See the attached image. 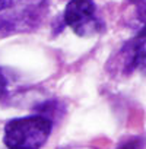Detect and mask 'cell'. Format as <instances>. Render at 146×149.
Here are the masks:
<instances>
[{"mask_svg":"<svg viewBox=\"0 0 146 149\" xmlns=\"http://www.w3.org/2000/svg\"><path fill=\"white\" fill-rule=\"evenodd\" d=\"M53 121L41 114L16 117L3 129V143L8 149H41L50 139Z\"/></svg>","mask_w":146,"mask_h":149,"instance_id":"obj_1","label":"cell"},{"mask_svg":"<svg viewBox=\"0 0 146 149\" xmlns=\"http://www.w3.org/2000/svg\"><path fill=\"white\" fill-rule=\"evenodd\" d=\"M63 21L79 37L95 35L102 29L94 0H70L64 9Z\"/></svg>","mask_w":146,"mask_h":149,"instance_id":"obj_2","label":"cell"},{"mask_svg":"<svg viewBox=\"0 0 146 149\" xmlns=\"http://www.w3.org/2000/svg\"><path fill=\"white\" fill-rule=\"evenodd\" d=\"M120 69L124 74H130L145 64V32L130 40L120 50Z\"/></svg>","mask_w":146,"mask_h":149,"instance_id":"obj_3","label":"cell"},{"mask_svg":"<svg viewBox=\"0 0 146 149\" xmlns=\"http://www.w3.org/2000/svg\"><path fill=\"white\" fill-rule=\"evenodd\" d=\"M115 149H143V139L140 136H129L123 139Z\"/></svg>","mask_w":146,"mask_h":149,"instance_id":"obj_4","label":"cell"},{"mask_svg":"<svg viewBox=\"0 0 146 149\" xmlns=\"http://www.w3.org/2000/svg\"><path fill=\"white\" fill-rule=\"evenodd\" d=\"M6 95H8V81L0 73V100H3Z\"/></svg>","mask_w":146,"mask_h":149,"instance_id":"obj_5","label":"cell"},{"mask_svg":"<svg viewBox=\"0 0 146 149\" xmlns=\"http://www.w3.org/2000/svg\"><path fill=\"white\" fill-rule=\"evenodd\" d=\"M12 6V0H0V12Z\"/></svg>","mask_w":146,"mask_h":149,"instance_id":"obj_6","label":"cell"}]
</instances>
